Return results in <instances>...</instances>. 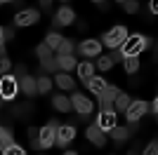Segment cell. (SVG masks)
<instances>
[{
  "instance_id": "obj_19",
  "label": "cell",
  "mask_w": 158,
  "mask_h": 155,
  "mask_svg": "<svg viewBox=\"0 0 158 155\" xmlns=\"http://www.w3.org/2000/svg\"><path fill=\"white\" fill-rule=\"evenodd\" d=\"M57 61H59V71H64V73H69V71H73V68H78V61L71 57V54H66V57H57Z\"/></svg>"
},
{
  "instance_id": "obj_48",
  "label": "cell",
  "mask_w": 158,
  "mask_h": 155,
  "mask_svg": "<svg viewBox=\"0 0 158 155\" xmlns=\"http://www.w3.org/2000/svg\"><path fill=\"white\" fill-rule=\"evenodd\" d=\"M94 2H99V5H102V2H104V0H94Z\"/></svg>"
},
{
  "instance_id": "obj_27",
  "label": "cell",
  "mask_w": 158,
  "mask_h": 155,
  "mask_svg": "<svg viewBox=\"0 0 158 155\" xmlns=\"http://www.w3.org/2000/svg\"><path fill=\"white\" fill-rule=\"evenodd\" d=\"M137 68H139V59H137V57H127V59H125V71L130 73V75H135V73H137Z\"/></svg>"
},
{
  "instance_id": "obj_32",
  "label": "cell",
  "mask_w": 158,
  "mask_h": 155,
  "mask_svg": "<svg viewBox=\"0 0 158 155\" xmlns=\"http://www.w3.org/2000/svg\"><path fill=\"white\" fill-rule=\"evenodd\" d=\"M0 35H2V45H5L7 40H12V38H14V28H10V26H2Z\"/></svg>"
},
{
  "instance_id": "obj_13",
  "label": "cell",
  "mask_w": 158,
  "mask_h": 155,
  "mask_svg": "<svg viewBox=\"0 0 158 155\" xmlns=\"http://www.w3.org/2000/svg\"><path fill=\"white\" fill-rule=\"evenodd\" d=\"M57 132L59 129L52 127V125H45V127L40 129V143H43V148H50L57 143Z\"/></svg>"
},
{
  "instance_id": "obj_30",
  "label": "cell",
  "mask_w": 158,
  "mask_h": 155,
  "mask_svg": "<svg viewBox=\"0 0 158 155\" xmlns=\"http://www.w3.org/2000/svg\"><path fill=\"white\" fill-rule=\"evenodd\" d=\"M123 7H125L127 14H137V12H139V0H125V2H123Z\"/></svg>"
},
{
  "instance_id": "obj_3",
  "label": "cell",
  "mask_w": 158,
  "mask_h": 155,
  "mask_svg": "<svg viewBox=\"0 0 158 155\" xmlns=\"http://www.w3.org/2000/svg\"><path fill=\"white\" fill-rule=\"evenodd\" d=\"M71 101H73V108H76V113H78L83 120H87V117L92 115V110H94V106H92V101L85 97V94H73L71 97Z\"/></svg>"
},
{
  "instance_id": "obj_26",
  "label": "cell",
  "mask_w": 158,
  "mask_h": 155,
  "mask_svg": "<svg viewBox=\"0 0 158 155\" xmlns=\"http://www.w3.org/2000/svg\"><path fill=\"white\" fill-rule=\"evenodd\" d=\"M35 54L40 57V61H43V59H50V57H52V47L47 45V42H43V45L35 47Z\"/></svg>"
},
{
  "instance_id": "obj_11",
  "label": "cell",
  "mask_w": 158,
  "mask_h": 155,
  "mask_svg": "<svg viewBox=\"0 0 158 155\" xmlns=\"http://www.w3.org/2000/svg\"><path fill=\"white\" fill-rule=\"evenodd\" d=\"M85 136L90 139V143H94V146H99V148L106 143V132L99 127V125H90L87 132H85Z\"/></svg>"
},
{
  "instance_id": "obj_25",
  "label": "cell",
  "mask_w": 158,
  "mask_h": 155,
  "mask_svg": "<svg viewBox=\"0 0 158 155\" xmlns=\"http://www.w3.org/2000/svg\"><path fill=\"white\" fill-rule=\"evenodd\" d=\"M76 50H78V47L73 45V40H66V38H64V42H61V47H59L57 52H59L61 57H66V54H73Z\"/></svg>"
},
{
  "instance_id": "obj_22",
  "label": "cell",
  "mask_w": 158,
  "mask_h": 155,
  "mask_svg": "<svg viewBox=\"0 0 158 155\" xmlns=\"http://www.w3.org/2000/svg\"><path fill=\"white\" fill-rule=\"evenodd\" d=\"M92 73H94V66H92V64H87V61L78 64V75H80V80H83V82H87V80L92 78Z\"/></svg>"
},
{
  "instance_id": "obj_23",
  "label": "cell",
  "mask_w": 158,
  "mask_h": 155,
  "mask_svg": "<svg viewBox=\"0 0 158 155\" xmlns=\"http://www.w3.org/2000/svg\"><path fill=\"white\" fill-rule=\"evenodd\" d=\"M0 146H2V148L14 146V136H12V129L10 127H2V132H0Z\"/></svg>"
},
{
  "instance_id": "obj_21",
  "label": "cell",
  "mask_w": 158,
  "mask_h": 155,
  "mask_svg": "<svg viewBox=\"0 0 158 155\" xmlns=\"http://www.w3.org/2000/svg\"><path fill=\"white\" fill-rule=\"evenodd\" d=\"M130 103H132V99L127 97V94H123V92H120L118 97H116V103H113V108H116V113H125V110L130 108Z\"/></svg>"
},
{
  "instance_id": "obj_12",
  "label": "cell",
  "mask_w": 158,
  "mask_h": 155,
  "mask_svg": "<svg viewBox=\"0 0 158 155\" xmlns=\"http://www.w3.org/2000/svg\"><path fill=\"white\" fill-rule=\"evenodd\" d=\"M78 52L83 57H99V52H102V42L99 40H83L78 45Z\"/></svg>"
},
{
  "instance_id": "obj_44",
  "label": "cell",
  "mask_w": 158,
  "mask_h": 155,
  "mask_svg": "<svg viewBox=\"0 0 158 155\" xmlns=\"http://www.w3.org/2000/svg\"><path fill=\"white\" fill-rule=\"evenodd\" d=\"M0 2H2V5H7V2H10V5H12L14 0H0Z\"/></svg>"
},
{
  "instance_id": "obj_9",
  "label": "cell",
  "mask_w": 158,
  "mask_h": 155,
  "mask_svg": "<svg viewBox=\"0 0 158 155\" xmlns=\"http://www.w3.org/2000/svg\"><path fill=\"white\" fill-rule=\"evenodd\" d=\"M73 139H76V127L73 125H61L59 132H57V146L66 148V143H71Z\"/></svg>"
},
{
  "instance_id": "obj_28",
  "label": "cell",
  "mask_w": 158,
  "mask_h": 155,
  "mask_svg": "<svg viewBox=\"0 0 158 155\" xmlns=\"http://www.w3.org/2000/svg\"><path fill=\"white\" fill-rule=\"evenodd\" d=\"M40 64H43V68H45V71H50V73L59 71V61H57L54 57H50V59H43Z\"/></svg>"
},
{
  "instance_id": "obj_6",
  "label": "cell",
  "mask_w": 158,
  "mask_h": 155,
  "mask_svg": "<svg viewBox=\"0 0 158 155\" xmlns=\"http://www.w3.org/2000/svg\"><path fill=\"white\" fill-rule=\"evenodd\" d=\"M146 110H149V103H146V101H142V99L132 101V103H130V108L125 110L127 122H139V120H142V115H144Z\"/></svg>"
},
{
  "instance_id": "obj_16",
  "label": "cell",
  "mask_w": 158,
  "mask_h": 155,
  "mask_svg": "<svg viewBox=\"0 0 158 155\" xmlns=\"http://www.w3.org/2000/svg\"><path fill=\"white\" fill-rule=\"evenodd\" d=\"M10 113H12L14 117H28L33 113V103L26 101V103H14L12 108H10Z\"/></svg>"
},
{
  "instance_id": "obj_42",
  "label": "cell",
  "mask_w": 158,
  "mask_h": 155,
  "mask_svg": "<svg viewBox=\"0 0 158 155\" xmlns=\"http://www.w3.org/2000/svg\"><path fill=\"white\" fill-rule=\"evenodd\" d=\"M12 5H14V7H19V12H21V7H24V0H14Z\"/></svg>"
},
{
  "instance_id": "obj_18",
  "label": "cell",
  "mask_w": 158,
  "mask_h": 155,
  "mask_svg": "<svg viewBox=\"0 0 158 155\" xmlns=\"http://www.w3.org/2000/svg\"><path fill=\"white\" fill-rule=\"evenodd\" d=\"M54 82L59 85V89H66V92H71L73 87H76V82H73V78H69V73H57L54 75Z\"/></svg>"
},
{
  "instance_id": "obj_17",
  "label": "cell",
  "mask_w": 158,
  "mask_h": 155,
  "mask_svg": "<svg viewBox=\"0 0 158 155\" xmlns=\"http://www.w3.org/2000/svg\"><path fill=\"white\" fill-rule=\"evenodd\" d=\"M85 87L92 92V94H97V97H99V94H102V92H104L109 85L104 82V78H94V75H92V78H90V80L85 82Z\"/></svg>"
},
{
  "instance_id": "obj_41",
  "label": "cell",
  "mask_w": 158,
  "mask_h": 155,
  "mask_svg": "<svg viewBox=\"0 0 158 155\" xmlns=\"http://www.w3.org/2000/svg\"><path fill=\"white\" fill-rule=\"evenodd\" d=\"M76 28H78V31H85L87 24H85V21H78V24H76Z\"/></svg>"
},
{
  "instance_id": "obj_20",
  "label": "cell",
  "mask_w": 158,
  "mask_h": 155,
  "mask_svg": "<svg viewBox=\"0 0 158 155\" xmlns=\"http://www.w3.org/2000/svg\"><path fill=\"white\" fill-rule=\"evenodd\" d=\"M130 134H132L130 125H127V127H118V125H116V127L111 129V136H113L118 143H120V141H127V139H130Z\"/></svg>"
},
{
  "instance_id": "obj_38",
  "label": "cell",
  "mask_w": 158,
  "mask_h": 155,
  "mask_svg": "<svg viewBox=\"0 0 158 155\" xmlns=\"http://www.w3.org/2000/svg\"><path fill=\"white\" fill-rule=\"evenodd\" d=\"M12 113H2V122H5V127H7V125H10V122H12Z\"/></svg>"
},
{
  "instance_id": "obj_50",
  "label": "cell",
  "mask_w": 158,
  "mask_h": 155,
  "mask_svg": "<svg viewBox=\"0 0 158 155\" xmlns=\"http://www.w3.org/2000/svg\"><path fill=\"white\" fill-rule=\"evenodd\" d=\"M64 2H69V0H64Z\"/></svg>"
},
{
  "instance_id": "obj_37",
  "label": "cell",
  "mask_w": 158,
  "mask_h": 155,
  "mask_svg": "<svg viewBox=\"0 0 158 155\" xmlns=\"http://www.w3.org/2000/svg\"><path fill=\"white\" fill-rule=\"evenodd\" d=\"M0 68H2V75L10 71V59H7V57H2V61H0Z\"/></svg>"
},
{
  "instance_id": "obj_29",
  "label": "cell",
  "mask_w": 158,
  "mask_h": 155,
  "mask_svg": "<svg viewBox=\"0 0 158 155\" xmlns=\"http://www.w3.org/2000/svg\"><path fill=\"white\" fill-rule=\"evenodd\" d=\"M38 89H40V94H47L52 89V80L50 78H38Z\"/></svg>"
},
{
  "instance_id": "obj_1",
  "label": "cell",
  "mask_w": 158,
  "mask_h": 155,
  "mask_svg": "<svg viewBox=\"0 0 158 155\" xmlns=\"http://www.w3.org/2000/svg\"><path fill=\"white\" fill-rule=\"evenodd\" d=\"M153 45V40L151 38H144V35H127V40L123 42V54H125V59L127 57H139L144 50H149V47Z\"/></svg>"
},
{
  "instance_id": "obj_36",
  "label": "cell",
  "mask_w": 158,
  "mask_h": 155,
  "mask_svg": "<svg viewBox=\"0 0 158 155\" xmlns=\"http://www.w3.org/2000/svg\"><path fill=\"white\" fill-rule=\"evenodd\" d=\"M14 75L19 78V80H21V78H26V75H28V73H26V66H24V64H19L17 68H14Z\"/></svg>"
},
{
  "instance_id": "obj_51",
  "label": "cell",
  "mask_w": 158,
  "mask_h": 155,
  "mask_svg": "<svg viewBox=\"0 0 158 155\" xmlns=\"http://www.w3.org/2000/svg\"><path fill=\"white\" fill-rule=\"evenodd\" d=\"M123 2H125V0H123Z\"/></svg>"
},
{
  "instance_id": "obj_34",
  "label": "cell",
  "mask_w": 158,
  "mask_h": 155,
  "mask_svg": "<svg viewBox=\"0 0 158 155\" xmlns=\"http://www.w3.org/2000/svg\"><path fill=\"white\" fill-rule=\"evenodd\" d=\"M2 155H26V153L19 146H10V148H2Z\"/></svg>"
},
{
  "instance_id": "obj_24",
  "label": "cell",
  "mask_w": 158,
  "mask_h": 155,
  "mask_svg": "<svg viewBox=\"0 0 158 155\" xmlns=\"http://www.w3.org/2000/svg\"><path fill=\"white\" fill-rule=\"evenodd\" d=\"M45 42H47L50 47H52V50H59V47H61V42H64V38H61L59 33H47Z\"/></svg>"
},
{
  "instance_id": "obj_15",
  "label": "cell",
  "mask_w": 158,
  "mask_h": 155,
  "mask_svg": "<svg viewBox=\"0 0 158 155\" xmlns=\"http://www.w3.org/2000/svg\"><path fill=\"white\" fill-rule=\"evenodd\" d=\"M52 106H54V110H59V113H71L73 110V101L69 97H64V94H54Z\"/></svg>"
},
{
  "instance_id": "obj_33",
  "label": "cell",
  "mask_w": 158,
  "mask_h": 155,
  "mask_svg": "<svg viewBox=\"0 0 158 155\" xmlns=\"http://www.w3.org/2000/svg\"><path fill=\"white\" fill-rule=\"evenodd\" d=\"M109 57H111L113 64H118V61H125V54H123V50H120V47H118V50H113Z\"/></svg>"
},
{
  "instance_id": "obj_45",
  "label": "cell",
  "mask_w": 158,
  "mask_h": 155,
  "mask_svg": "<svg viewBox=\"0 0 158 155\" xmlns=\"http://www.w3.org/2000/svg\"><path fill=\"white\" fill-rule=\"evenodd\" d=\"M153 61H156V64H158V52H153Z\"/></svg>"
},
{
  "instance_id": "obj_49",
  "label": "cell",
  "mask_w": 158,
  "mask_h": 155,
  "mask_svg": "<svg viewBox=\"0 0 158 155\" xmlns=\"http://www.w3.org/2000/svg\"><path fill=\"white\" fill-rule=\"evenodd\" d=\"M156 52H158V42H156Z\"/></svg>"
},
{
  "instance_id": "obj_14",
  "label": "cell",
  "mask_w": 158,
  "mask_h": 155,
  "mask_svg": "<svg viewBox=\"0 0 158 155\" xmlns=\"http://www.w3.org/2000/svg\"><path fill=\"white\" fill-rule=\"evenodd\" d=\"M97 125L104 132H111L113 127H116V110H102L97 115Z\"/></svg>"
},
{
  "instance_id": "obj_8",
  "label": "cell",
  "mask_w": 158,
  "mask_h": 155,
  "mask_svg": "<svg viewBox=\"0 0 158 155\" xmlns=\"http://www.w3.org/2000/svg\"><path fill=\"white\" fill-rule=\"evenodd\" d=\"M76 21V12H73L71 7H61L59 12L54 14V21H52V26L54 28H59V26H69V24H73Z\"/></svg>"
},
{
  "instance_id": "obj_2",
  "label": "cell",
  "mask_w": 158,
  "mask_h": 155,
  "mask_svg": "<svg viewBox=\"0 0 158 155\" xmlns=\"http://www.w3.org/2000/svg\"><path fill=\"white\" fill-rule=\"evenodd\" d=\"M127 40V28L125 26H113L111 31L104 33V45L111 47V50H118L123 47V42Z\"/></svg>"
},
{
  "instance_id": "obj_40",
  "label": "cell",
  "mask_w": 158,
  "mask_h": 155,
  "mask_svg": "<svg viewBox=\"0 0 158 155\" xmlns=\"http://www.w3.org/2000/svg\"><path fill=\"white\" fill-rule=\"evenodd\" d=\"M151 12L158 14V0H151Z\"/></svg>"
},
{
  "instance_id": "obj_46",
  "label": "cell",
  "mask_w": 158,
  "mask_h": 155,
  "mask_svg": "<svg viewBox=\"0 0 158 155\" xmlns=\"http://www.w3.org/2000/svg\"><path fill=\"white\" fill-rule=\"evenodd\" d=\"M64 155H78V153H73V150H66V153Z\"/></svg>"
},
{
  "instance_id": "obj_10",
  "label": "cell",
  "mask_w": 158,
  "mask_h": 155,
  "mask_svg": "<svg viewBox=\"0 0 158 155\" xmlns=\"http://www.w3.org/2000/svg\"><path fill=\"white\" fill-rule=\"evenodd\" d=\"M19 89L24 92V97H38V94H40V89H38V78H31V75L21 78V80H19Z\"/></svg>"
},
{
  "instance_id": "obj_7",
  "label": "cell",
  "mask_w": 158,
  "mask_h": 155,
  "mask_svg": "<svg viewBox=\"0 0 158 155\" xmlns=\"http://www.w3.org/2000/svg\"><path fill=\"white\" fill-rule=\"evenodd\" d=\"M38 19H40L38 10H21V12L14 14V24L17 26H33V24H38Z\"/></svg>"
},
{
  "instance_id": "obj_39",
  "label": "cell",
  "mask_w": 158,
  "mask_h": 155,
  "mask_svg": "<svg viewBox=\"0 0 158 155\" xmlns=\"http://www.w3.org/2000/svg\"><path fill=\"white\" fill-rule=\"evenodd\" d=\"M40 7H43V10H50V7H52V0H40Z\"/></svg>"
},
{
  "instance_id": "obj_31",
  "label": "cell",
  "mask_w": 158,
  "mask_h": 155,
  "mask_svg": "<svg viewBox=\"0 0 158 155\" xmlns=\"http://www.w3.org/2000/svg\"><path fill=\"white\" fill-rule=\"evenodd\" d=\"M111 66H113L111 57H102V59H97V68H99V71H109Z\"/></svg>"
},
{
  "instance_id": "obj_47",
  "label": "cell",
  "mask_w": 158,
  "mask_h": 155,
  "mask_svg": "<svg viewBox=\"0 0 158 155\" xmlns=\"http://www.w3.org/2000/svg\"><path fill=\"white\" fill-rule=\"evenodd\" d=\"M127 155H137V150H130V153H127Z\"/></svg>"
},
{
  "instance_id": "obj_43",
  "label": "cell",
  "mask_w": 158,
  "mask_h": 155,
  "mask_svg": "<svg viewBox=\"0 0 158 155\" xmlns=\"http://www.w3.org/2000/svg\"><path fill=\"white\" fill-rule=\"evenodd\" d=\"M153 110L158 113V97H156V101H153Z\"/></svg>"
},
{
  "instance_id": "obj_4",
  "label": "cell",
  "mask_w": 158,
  "mask_h": 155,
  "mask_svg": "<svg viewBox=\"0 0 158 155\" xmlns=\"http://www.w3.org/2000/svg\"><path fill=\"white\" fill-rule=\"evenodd\" d=\"M17 92H19V85H17V78L14 75H2V80H0V97L5 99V101H12L14 97H17Z\"/></svg>"
},
{
  "instance_id": "obj_5",
  "label": "cell",
  "mask_w": 158,
  "mask_h": 155,
  "mask_svg": "<svg viewBox=\"0 0 158 155\" xmlns=\"http://www.w3.org/2000/svg\"><path fill=\"white\" fill-rule=\"evenodd\" d=\"M120 92L116 85H109L102 94H99V106H102V110H116L113 108V103H116V97H118Z\"/></svg>"
},
{
  "instance_id": "obj_35",
  "label": "cell",
  "mask_w": 158,
  "mask_h": 155,
  "mask_svg": "<svg viewBox=\"0 0 158 155\" xmlns=\"http://www.w3.org/2000/svg\"><path fill=\"white\" fill-rule=\"evenodd\" d=\"M144 155H158V139H156V141H151L144 148Z\"/></svg>"
}]
</instances>
